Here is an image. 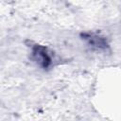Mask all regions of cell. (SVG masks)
<instances>
[{"mask_svg":"<svg viewBox=\"0 0 121 121\" xmlns=\"http://www.w3.org/2000/svg\"><path fill=\"white\" fill-rule=\"evenodd\" d=\"M31 59L37 65L43 69L49 68L52 65V54L44 45L34 44L31 48Z\"/></svg>","mask_w":121,"mask_h":121,"instance_id":"obj_1","label":"cell"},{"mask_svg":"<svg viewBox=\"0 0 121 121\" xmlns=\"http://www.w3.org/2000/svg\"><path fill=\"white\" fill-rule=\"evenodd\" d=\"M80 37L94 50L106 51L109 48V43L106 38H104L101 35L95 33H82Z\"/></svg>","mask_w":121,"mask_h":121,"instance_id":"obj_2","label":"cell"}]
</instances>
